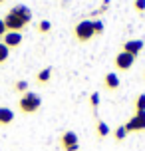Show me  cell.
<instances>
[{"label": "cell", "instance_id": "1", "mask_svg": "<svg viewBox=\"0 0 145 151\" xmlns=\"http://www.w3.org/2000/svg\"><path fill=\"white\" fill-rule=\"evenodd\" d=\"M16 109L22 113V115H34L42 109V98L34 91H26L22 93L18 101H16Z\"/></svg>", "mask_w": 145, "mask_h": 151}, {"label": "cell", "instance_id": "2", "mask_svg": "<svg viewBox=\"0 0 145 151\" xmlns=\"http://www.w3.org/2000/svg\"><path fill=\"white\" fill-rule=\"evenodd\" d=\"M74 38L80 44L92 42L93 38H95V34H93V20H80L74 26Z\"/></svg>", "mask_w": 145, "mask_h": 151}, {"label": "cell", "instance_id": "3", "mask_svg": "<svg viewBox=\"0 0 145 151\" xmlns=\"http://www.w3.org/2000/svg\"><path fill=\"white\" fill-rule=\"evenodd\" d=\"M58 143H60L62 151H80V137H78V133L74 131V129L62 131Z\"/></svg>", "mask_w": 145, "mask_h": 151}, {"label": "cell", "instance_id": "4", "mask_svg": "<svg viewBox=\"0 0 145 151\" xmlns=\"http://www.w3.org/2000/svg\"><path fill=\"white\" fill-rule=\"evenodd\" d=\"M2 22H4L6 32H24L26 28H28V22H26L24 18H20L18 14L10 12V10H8V14L2 18Z\"/></svg>", "mask_w": 145, "mask_h": 151}, {"label": "cell", "instance_id": "5", "mask_svg": "<svg viewBox=\"0 0 145 151\" xmlns=\"http://www.w3.org/2000/svg\"><path fill=\"white\" fill-rule=\"evenodd\" d=\"M123 127L127 133H143L145 131V111L133 113L129 119L123 123Z\"/></svg>", "mask_w": 145, "mask_h": 151}, {"label": "cell", "instance_id": "6", "mask_svg": "<svg viewBox=\"0 0 145 151\" xmlns=\"http://www.w3.org/2000/svg\"><path fill=\"white\" fill-rule=\"evenodd\" d=\"M133 64H135V58H133V56H129V54H125V52H121V50L115 54V58H113L115 74H117V72H119V74L129 72V70L133 68Z\"/></svg>", "mask_w": 145, "mask_h": 151}, {"label": "cell", "instance_id": "7", "mask_svg": "<svg viewBox=\"0 0 145 151\" xmlns=\"http://www.w3.org/2000/svg\"><path fill=\"white\" fill-rule=\"evenodd\" d=\"M119 50L125 52V54H129V56H133V58H137L139 54L145 50V42L143 40H125Z\"/></svg>", "mask_w": 145, "mask_h": 151}, {"label": "cell", "instance_id": "8", "mask_svg": "<svg viewBox=\"0 0 145 151\" xmlns=\"http://www.w3.org/2000/svg\"><path fill=\"white\" fill-rule=\"evenodd\" d=\"M22 32H6L4 38H2V44L6 46L8 50H14V48H20L22 44Z\"/></svg>", "mask_w": 145, "mask_h": 151}, {"label": "cell", "instance_id": "9", "mask_svg": "<svg viewBox=\"0 0 145 151\" xmlns=\"http://www.w3.org/2000/svg\"><path fill=\"white\" fill-rule=\"evenodd\" d=\"M52 76H54L52 68H42V70H38V72H36L34 82H36V86H38V88H46L48 83L52 82Z\"/></svg>", "mask_w": 145, "mask_h": 151}, {"label": "cell", "instance_id": "10", "mask_svg": "<svg viewBox=\"0 0 145 151\" xmlns=\"http://www.w3.org/2000/svg\"><path fill=\"white\" fill-rule=\"evenodd\" d=\"M109 135H111V127L107 125V121L95 117V137H98L99 141H103V139H107Z\"/></svg>", "mask_w": 145, "mask_h": 151}, {"label": "cell", "instance_id": "11", "mask_svg": "<svg viewBox=\"0 0 145 151\" xmlns=\"http://www.w3.org/2000/svg\"><path fill=\"white\" fill-rule=\"evenodd\" d=\"M14 117H16L14 109H10V107H6V106H0V127L12 125V123H14Z\"/></svg>", "mask_w": 145, "mask_h": 151}, {"label": "cell", "instance_id": "12", "mask_svg": "<svg viewBox=\"0 0 145 151\" xmlns=\"http://www.w3.org/2000/svg\"><path fill=\"white\" fill-rule=\"evenodd\" d=\"M103 88L107 91H117L119 90V76L115 74V72H107L103 76Z\"/></svg>", "mask_w": 145, "mask_h": 151}, {"label": "cell", "instance_id": "13", "mask_svg": "<svg viewBox=\"0 0 145 151\" xmlns=\"http://www.w3.org/2000/svg\"><path fill=\"white\" fill-rule=\"evenodd\" d=\"M10 12H14V14H18L20 18H24L28 24L32 22V10L28 6H24V4H16V6H12V8H10Z\"/></svg>", "mask_w": 145, "mask_h": 151}, {"label": "cell", "instance_id": "14", "mask_svg": "<svg viewBox=\"0 0 145 151\" xmlns=\"http://www.w3.org/2000/svg\"><path fill=\"white\" fill-rule=\"evenodd\" d=\"M111 137H113L115 143H121L123 139L127 137V131H125V127H123V125H119V127H115L113 131H111Z\"/></svg>", "mask_w": 145, "mask_h": 151}, {"label": "cell", "instance_id": "15", "mask_svg": "<svg viewBox=\"0 0 145 151\" xmlns=\"http://www.w3.org/2000/svg\"><path fill=\"white\" fill-rule=\"evenodd\" d=\"M133 111H135V113L145 111V93L135 96V99H133Z\"/></svg>", "mask_w": 145, "mask_h": 151}, {"label": "cell", "instance_id": "16", "mask_svg": "<svg viewBox=\"0 0 145 151\" xmlns=\"http://www.w3.org/2000/svg\"><path fill=\"white\" fill-rule=\"evenodd\" d=\"M12 90H14L16 93H20V96L26 93V91H30V90H28V82H26V80H18V82H14V83H12Z\"/></svg>", "mask_w": 145, "mask_h": 151}, {"label": "cell", "instance_id": "17", "mask_svg": "<svg viewBox=\"0 0 145 151\" xmlns=\"http://www.w3.org/2000/svg\"><path fill=\"white\" fill-rule=\"evenodd\" d=\"M36 30H38V34H48V32L52 30V22H48V20H40L38 26H36Z\"/></svg>", "mask_w": 145, "mask_h": 151}, {"label": "cell", "instance_id": "18", "mask_svg": "<svg viewBox=\"0 0 145 151\" xmlns=\"http://www.w3.org/2000/svg\"><path fill=\"white\" fill-rule=\"evenodd\" d=\"M8 58H10V50L0 42V66H4V64L8 62Z\"/></svg>", "mask_w": 145, "mask_h": 151}, {"label": "cell", "instance_id": "19", "mask_svg": "<svg viewBox=\"0 0 145 151\" xmlns=\"http://www.w3.org/2000/svg\"><path fill=\"white\" fill-rule=\"evenodd\" d=\"M90 106H92L93 113L98 111V106H99V93H98V91H93L92 96H90Z\"/></svg>", "mask_w": 145, "mask_h": 151}, {"label": "cell", "instance_id": "20", "mask_svg": "<svg viewBox=\"0 0 145 151\" xmlns=\"http://www.w3.org/2000/svg\"><path fill=\"white\" fill-rule=\"evenodd\" d=\"M93 34L95 36H101L103 34V22L101 20H93Z\"/></svg>", "mask_w": 145, "mask_h": 151}, {"label": "cell", "instance_id": "21", "mask_svg": "<svg viewBox=\"0 0 145 151\" xmlns=\"http://www.w3.org/2000/svg\"><path fill=\"white\" fill-rule=\"evenodd\" d=\"M133 8H135L137 14H143L145 12V0H135V2H133Z\"/></svg>", "mask_w": 145, "mask_h": 151}, {"label": "cell", "instance_id": "22", "mask_svg": "<svg viewBox=\"0 0 145 151\" xmlns=\"http://www.w3.org/2000/svg\"><path fill=\"white\" fill-rule=\"evenodd\" d=\"M4 34H6V28H4V22H2V18H0V42H2Z\"/></svg>", "mask_w": 145, "mask_h": 151}, {"label": "cell", "instance_id": "23", "mask_svg": "<svg viewBox=\"0 0 145 151\" xmlns=\"http://www.w3.org/2000/svg\"><path fill=\"white\" fill-rule=\"evenodd\" d=\"M4 2H8V0H0V4H4Z\"/></svg>", "mask_w": 145, "mask_h": 151}, {"label": "cell", "instance_id": "24", "mask_svg": "<svg viewBox=\"0 0 145 151\" xmlns=\"http://www.w3.org/2000/svg\"><path fill=\"white\" fill-rule=\"evenodd\" d=\"M143 78H145V72H143Z\"/></svg>", "mask_w": 145, "mask_h": 151}]
</instances>
